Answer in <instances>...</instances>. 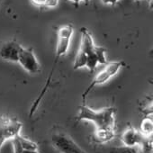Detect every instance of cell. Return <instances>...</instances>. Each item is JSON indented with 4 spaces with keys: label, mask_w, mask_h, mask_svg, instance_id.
<instances>
[{
    "label": "cell",
    "mask_w": 153,
    "mask_h": 153,
    "mask_svg": "<svg viewBox=\"0 0 153 153\" xmlns=\"http://www.w3.org/2000/svg\"><path fill=\"white\" fill-rule=\"evenodd\" d=\"M18 63L23 67V68L31 74H37L40 73L42 70L41 65L33 51V49L24 48L22 47L19 57H18Z\"/></svg>",
    "instance_id": "obj_7"
},
{
    "label": "cell",
    "mask_w": 153,
    "mask_h": 153,
    "mask_svg": "<svg viewBox=\"0 0 153 153\" xmlns=\"http://www.w3.org/2000/svg\"><path fill=\"white\" fill-rule=\"evenodd\" d=\"M132 1H138V0H132ZM147 1H149V2H151V0H147Z\"/></svg>",
    "instance_id": "obj_20"
},
{
    "label": "cell",
    "mask_w": 153,
    "mask_h": 153,
    "mask_svg": "<svg viewBox=\"0 0 153 153\" xmlns=\"http://www.w3.org/2000/svg\"><path fill=\"white\" fill-rule=\"evenodd\" d=\"M51 142L60 153H87L69 136L64 133L54 134L51 138Z\"/></svg>",
    "instance_id": "obj_6"
},
{
    "label": "cell",
    "mask_w": 153,
    "mask_h": 153,
    "mask_svg": "<svg viewBox=\"0 0 153 153\" xmlns=\"http://www.w3.org/2000/svg\"><path fill=\"white\" fill-rule=\"evenodd\" d=\"M148 137H145L140 131L129 127L121 136V140L126 147H139Z\"/></svg>",
    "instance_id": "obj_9"
},
{
    "label": "cell",
    "mask_w": 153,
    "mask_h": 153,
    "mask_svg": "<svg viewBox=\"0 0 153 153\" xmlns=\"http://www.w3.org/2000/svg\"><path fill=\"white\" fill-rule=\"evenodd\" d=\"M0 4H1V0H0Z\"/></svg>",
    "instance_id": "obj_21"
},
{
    "label": "cell",
    "mask_w": 153,
    "mask_h": 153,
    "mask_svg": "<svg viewBox=\"0 0 153 153\" xmlns=\"http://www.w3.org/2000/svg\"><path fill=\"white\" fill-rule=\"evenodd\" d=\"M21 153H40L38 150H26V149H23L21 151Z\"/></svg>",
    "instance_id": "obj_17"
},
{
    "label": "cell",
    "mask_w": 153,
    "mask_h": 153,
    "mask_svg": "<svg viewBox=\"0 0 153 153\" xmlns=\"http://www.w3.org/2000/svg\"><path fill=\"white\" fill-rule=\"evenodd\" d=\"M114 138V130H97L95 132V140L99 143L110 141Z\"/></svg>",
    "instance_id": "obj_10"
},
{
    "label": "cell",
    "mask_w": 153,
    "mask_h": 153,
    "mask_svg": "<svg viewBox=\"0 0 153 153\" xmlns=\"http://www.w3.org/2000/svg\"><path fill=\"white\" fill-rule=\"evenodd\" d=\"M115 112L116 109L112 106L97 111L84 104L79 110L76 122H92L96 125L97 130H114Z\"/></svg>",
    "instance_id": "obj_2"
},
{
    "label": "cell",
    "mask_w": 153,
    "mask_h": 153,
    "mask_svg": "<svg viewBox=\"0 0 153 153\" xmlns=\"http://www.w3.org/2000/svg\"><path fill=\"white\" fill-rule=\"evenodd\" d=\"M110 153H140L139 147H115L111 149Z\"/></svg>",
    "instance_id": "obj_14"
},
{
    "label": "cell",
    "mask_w": 153,
    "mask_h": 153,
    "mask_svg": "<svg viewBox=\"0 0 153 153\" xmlns=\"http://www.w3.org/2000/svg\"><path fill=\"white\" fill-rule=\"evenodd\" d=\"M119 0H102V2L104 4H106V5H111V6H114L118 3Z\"/></svg>",
    "instance_id": "obj_16"
},
{
    "label": "cell",
    "mask_w": 153,
    "mask_h": 153,
    "mask_svg": "<svg viewBox=\"0 0 153 153\" xmlns=\"http://www.w3.org/2000/svg\"><path fill=\"white\" fill-rule=\"evenodd\" d=\"M81 41L79 50L75 58L73 68L75 70L87 68L89 71H94L98 64H106V50L103 47L97 46L93 37L85 27L80 29Z\"/></svg>",
    "instance_id": "obj_1"
},
{
    "label": "cell",
    "mask_w": 153,
    "mask_h": 153,
    "mask_svg": "<svg viewBox=\"0 0 153 153\" xmlns=\"http://www.w3.org/2000/svg\"><path fill=\"white\" fill-rule=\"evenodd\" d=\"M145 137H151L153 132V123L152 117L149 116L144 118L140 124V131Z\"/></svg>",
    "instance_id": "obj_11"
},
{
    "label": "cell",
    "mask_w": 153,
    "mask_h": 153,
    "mask_svg": "<svg viewBox=\"0 0 153 153\" xmlns=\"http://www.w3.org/2000/svg\"><path fill=\"white\" fill-rule=\"evenodd\" d=\"M81 1H84V2H85L86 4H88V2L90 1V0H81Z\"/></svg>",
    "instance_id": "obj_19"
},
{
    "label": "cell",
    "mask_w": 153,
    "mask_h": 153,
    "mask_svg": "<svg viewBox=\"0 0 153 153\" xmlns=\"http://www.w3.org/2000/svg\"><path fill=\"white\" fill-rule=\"evenodd\" d=\"M124 66H125V63L123 61H121V60L106 63V66L95 76V78L93 79V80L91 81L89 86L83 92L82 99H83L84 104L86 103V99H87L88 94L92 91V89L94 88L106 83L111 78L114 76L118 73V71Z\"/></svg>",
    "instance_id": "obj_3"
},
{
    "label": "cell",
    "mask_w": 153,
    "mask_h": 153,
    "mask_svg": "<svg viewBox=\"0 0 153 153\" xmlns=\"http://www.w3.org/2000/svg\"><path fill=\"white\" fill-rule=\"evenodd\" d=\"M17 138L19 140V142H20L23 149H26V150H38V145L34 141H33V140L25 138V137H23L20 134L17 136Z\"/></svg>",
    "instance_id": "obj_12"
},
{
    "label": "cell",
    "mask_w": 153,
    "mask_h": 153,
    "mask_svg": "<svg viewBox=\"0 0 153 153\" xmlns=\"http://www.w3.org/2000/svg\"><path fill=\"white\" fill-rule=\"evenodd\" d=\"M74 33V28L72 25H65L60 26L57 31V45H56V56L53 61V65L51 72L54 73L55 66L58 60L64 55L67 54L69 45L70 40Z\"/></svg>",
    "instance_id": "obj_4"
},
{
    "label": "cell",
    "mask_w": 153,
    "mask_h": 153,
    "mask_svg": "<svg viewBox=\"0 0 153 153\" xmlns=\"http://www.w3.org/2000/svg\"><path fill=\"white\" fill-rule=\"evenodd\" d=\"M31 2L38 7H55L58 6L59 0H31Z\"/></svg>",
    "instance_id": "obj_13"
},
{
    "label": "cell",
    "mask_w": 153,
    "mask_h": 153,
    "mask_svg": "<svg viewBox=\"0 0 153 153\" xmlns=\"http://www.w3.org/2000/svg\"><path fill=\"white\" fill-rule=\"evenodd\" d=\"M140 153H152V140L149 137L146 138L145 140L139 146Z\"/></svg>",
    "instance_id": "obj_15"
},
{
    "label": "cell",
    "mask_w": 153,
    "mask_h": 153,
    "mask_svg": "<svg viewBox=\"0 0 153 153\" xmlns=\"http://www.w3.org/2000/svg\"><path fill=\"white\" fill-rule=\"evenodd\" d=\"M22 126V123L17 120L0 116V149L7 140L20 134Z\"/></svg>",
    "instance_id": "obj_5"
},
{
    "label": "cell",
    "mask_w": 153,
    "mask_h": 153,
    "mask_svg": "<svg viewBox=\"0 0 153 153\" xmlns=\"http://www.w3.org/2000/svg\"><path fill=\"white\" fill-rule=\"evenodd\" d=\"M22 45L16 41H9L5 42L0 48V57L4 60L11 62H18V57Z\"/></svg>",
    "instance_id": "obj_8"
},
{
    "label": "cell",
    "mask_w": 153,
    "mask_h": 153,
    "mask_svg": "<svg viewBox=\"0 0 153 153\" xmlns=\"http://www.w3.org/2000/svg\"><path fill=\"white\" fill-rule=\"evenodd\" d=\"M68 1H71V2L75 3L76 5H79V4L80 3V1H81V0H68Z\"/></svg>",
    "instance_id": "obj_18"
}]
</instances>
